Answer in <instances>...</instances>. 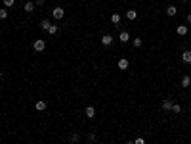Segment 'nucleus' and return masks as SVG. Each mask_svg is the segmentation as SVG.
Wrapping results in <instances>:
<instances>
[{
	"label": "nucleus",
	"mask_w": 191,
	"mask_h": 144,
	"mask_svg": "<svg viewBox=\"0 0 191 144\" xmlns=\"http://www.w3.org/2000/svg\"><path fill=\"white\" fill-rule=\"evenodd\" d=\"M78 140H80V135H78V133H71V142L77 144Z\"/></svg>",
	"instance_id": "16"
},
{
	"label": "nucleus",
	"mask_w": 191,
	"mask_h": 144,
	"mask_svg": "<svg viewBox=\"0 0 191 144\" xmlns=\"http://www.w3.org/2000/svg\"><path fill=\"white\" fill-rule=\"evenodd\" d=\"M6 17H8V12L2 8V10H0V19H6Z\"/></svg>",
	"instance_id": "22"
},
{
	"label": "nucleus",
	"mask_w": 191,
	"mask_h": 144,
	"mask_svg": "<svg viewBox=\"0 0 191 144\" xmlns=\"http://www.w3.org/2000/svg\"><path fill=\"white\" fill-rule=\"evenodd\" d=\"M101 44H103V46H111V44H113V37H111V35H103V37H101Z\"/></svg>",
	"instance_id": "3"
},
{
	"label": "nucleus",
	"mask_w": 191,
	"mask_h": 144,
	"mask_svg": "<svg viewBox=\"0 0 191 144\" xmlns=\"http://www.w3.org/2000/svg\"><path fill=\"white\" fill-rule=\"evenodd\" d=\"M118 38H120L122 42H128V41H130V35H128V31H122L120 35H118Z\"/></svg>",
	"instance_id": "14"
},
{
	"label": "nucleus",
	"mask_w": 191,
	"mask_h": 144,
	"mask_svg": "<svg viewBox=\"0 0 191 144\" xmlns=\"http://www.w3.org/2000/svg\"><path fill=\"white\" fill-rule=\"evenodd\" d=\"M117 65H118V69H122V71H124V69H128V65H130V62H128L126 58H120Z\"/></svg>",
	"instance_id": "5"
},
{
	"label": "nucleus",
	"mask_w": 191,
	"mask_h": 144,
	"mask_svg": "<svg viewBox=\"0 0 191 144\" xmlns=\"http://www.w3.org/2000/svg\"><path fill=\"white\" fill-rule=\"evenodd\" d=\"M172 100H163V102H161V108H163V110H166V112H168V110H172Z\"/></svg>",
	"instance_id": "7"
},
{
	"label": "nucleus",
	"mask_w": 191,
	"mask_h": 144,
	"mask_svg": "<svg viewBox=\"0 0 191 144\" xmlns=\"http://www.w3.org/2000/svg\"><path fill=\"white\" fill-rule=\"evenodd\" d=\"M40 144H44V142H40Z\"/></svg>",
	"instance_id": "31"
},
{
	"label": "nucleus",
	"mask_w": 191,
	"mask_h": 144,
	"mask_svg": "<svg viewBox=\"0 0 191 144\" xmlns=\"http://www.w3.org/2000/svg\"><path fill=\"white\" fill-rule=\"evenodd\" d=\"M182 62L183 64H191V50H183L182 52Z\"/></svg>",
	"instance_id": "4"
},
{
	"label": "nucleus",
	"mask_w": 191,
	"mask_h": 144,
	"mask_svg": "<svg viewBox=\"0 0 191 144\" xmlns=\"http://www.w3.org/2000/svg\"><path fill=\"white\" fill-rule=\"evenodd\" d=\"M0 79H2V71H0Z\"/></svg>",
	"instance_id": "29"
},
{
	"label": "nucleus",
	"mask_w": 191,
	"mask_h": 144,
	"mask_svg": "<svg viewBox=\"0 0 191 144\" xmlns=\"http://www.w3.org/2000/svg\"><path fill=\"white\" fill-rule=\"evenodd\" d=\"M134 144H145V138H141V136H140V138L134 140Z\"/></svg>",
	"instance_id": "23"
},
{
	"label": "nucleus",
	"mask_w": 191,
	"mask_h": 144,
	"mask_svg": "<svg viewBox=\"0 0 191 144\" xmlns=\"http://www.w3.org/2000/svg\"><path fill=\"white\" fill-rule=\"evenodd\" d=\"M172 112L174 113H180V112H182V106H180V104H172Z\"/></svg>",
	"instance_id": "18"
},
{
	"label": "nucleus",
	"mask_w": 191,
	"mask_h": 144,
	"mask_svg": "<svg viewBox=\"0 0 191 144\" xmlns=\"http://www.w3.org/2000/svg\"><path fill=\"white\" fill-rule=\"evenodd\" d=\"M132 44H134V48H140V46H141V38H134Z\"/></svg>",
	"instance_id": "20"
},
{
	"label": "nucleus",
	"mask_w": 191,
	"mask_h": 144,
	"mask_svg": "<svg viewBox=\"0 0 191 144\" xmlns=\"http://www.w3.org/2000/svg\"><path fill=\"white\" fill-rule=\"evenodd\" d=\"M88 140H90V142H94V140H96V133H90V135H88Z\"/></svg>",
	"instance_id": "24"
},
{
	"label": "nucleus",
	"mask_w": 191,
	"mask_h": 144,
	"mask_svg": "<svg viewBox=\"0 0 191 144\" xmlns=\"http://www.w3.org/2000/svg\"><path fill=\"white\" fill-rule=\"evenodd\" d=\"M136 17H138L136 10H128V12H126V19H130V21H134Z\"/></svg>",
	"instance_id": "10"
},
{
	"label": "nucleus",
	"mask_w": 191,
	"mask_h": 144,
	"mask_svg": "<svg viewBox=\"0 0 191 144\" xmlns=\"http://www.w3.org/2000/svg\"><path fill=\"white\" fill-rule=\"evenodd\" d=\"M35 110H37V112H44V110H46V102H44V100H38V102L35 104Z\"/></svg>",
	"instance_id": "9"
},
{
	"label": "nucleus",
	"mask_w": 191,
	"mask_h": 144,
	"mask_svg": "<svg viewBox=\"0 0 191 144\" xmlns=\"http://www.w3.org/2000/svg\"><path fill=\"white\" fill-rule=\"evenodd\" d=\"M111 21H113L115 25H118V23H120V15H118V14H113V15H111Z\"/></svg>",
	"instance_id": "17"
},
{
	"label": "nucleus",
	"mask_w": 191,
	"mask_h": 144,
	"mask_svg": "<svg viewBox=\"0 0 191 144\" xmlns=\"http://www.w3.org/2000/svg\"><path fill=\"white\" fill-rule=\"evenodd\" d=\"M100 144H105V142H100Z\"/></svg>",
	"instance_id": "30"
},
{
	"label": "nucleus",
	"mask_w": 191,
	"mask_h": 144,
	"mask_svg": "<svg viewBox=\"0 0 191 144\" xmlns=\"http://www.w3.org/2000/svg\"><path fill=\"white\" fill-rule=\"evenodd\" d=\"M189 85H191V77H189V75H183V77H182V87H189Z\"/></svg>",
	"instance_id": "12"
},
{
	"label": "nucleus",
	"mask_w": 191,
	"mask_h": 144,
	"mask_svg": "<svg viewBox=\"0 0 191 144\" xmlns=\"http://www.w3.org/2000/svg\"><path fill=\"white\" fill-rule=\"evenodd\" d=\"M126 144H134V140H128V142H126Z\"/></svg>",
	"instance_id": "28"
},
{
	"label": "nucleus",
	"mask_w": 191,
	"mask_h": 144,
	"mask_svg": "<svg viewBox=\"0 0 191 144\" xmlns=\"http://www.w3.org/2000/svg\"><path fill=\"white\" fill-rule=\"evenodd\" d=\"M50 21H48V19H42V21H40V29H42V31H46V33H48V29H50Z\"/></svg>",
	"instance_id": "11"
},
{
	"label": "nucleus",
	"mask_w": 191,
	"mask_h": 144,
	"mask_svg": "<svg viewBox=\"0 0 191 144\" xmlns=\"http://www.w3.org/2000/svg\"><path fill=\"white\" fill-rule=\"evenodd\" d=\"M84 115H86V117H90V119H92V117L96 115V108H94V106H88L86 110H84Z\"/></svg>",
	"instance_id": "6"
},
{
	"label": "nucleus",
	"mask_w": 191,
	"mask_h": 144,
	"mask_svg": "<svg viewBox=\"0 0 191 144\" xmlns=\"http://www.w3.org/2000/svg\"><path fill=\"white\" fill-rule=\"evenodd\" d=\"M187 23L191 25V14H187Z\"/></svg>",
	"instance_id": "26"
},
{
	"label": "nucleus",
	"mask_w": 191,
	"mask_h": 144,
	"mask_svg": "<svg viewBox=\"0 0 191 144\" xmlns=\"http://www.w3.org/2000/svg\"><path fill=\"white\" fill-rule=\"evenodd\" d=\"M52 15H54V19H57V21H59V19L65 17V10L61 8V6H55V8L52 10Z\"/></svg>",
	"instance_id": "1"
},
{
	"label": "nucleus",
	"mask_w": 191,
	"mask_h": 144,
	"mask_svg": "<svg viewBox=\"0 0 191 144\" xmlns=\"http://www.w3.org/2000/svg\"><path fill=\"white\" fill-rule=\"evenodd\" d=\"M35 2H37V6H42V4L46 2V0H35Z\"/></svg>",
	"instance_id": "25"
},
{
	"label": "nucleus",
	"mask_w": 191,
	"mask_h": 144,
	"mask_svg": "<svg viewBox=\"0 0 191 144\" xmlns=\"http://www.w3.org/2000/svg\"><path fill=\"white\" fill-rule=\"evenodd\" d=\"M33 10H35V2H33V0H29L27 4H25V12H33Z\"/></svg>",
	"instance_id": "15"
},
{
	"label": "nucleus",
	"mask_w": 191,
	"mask_h": 144,
	"mask_svg": "<svg viewBox=\"0 0 191 144\" xmlns=\"http://www.w3.org/2000/svg\"><path fill=\"white\" fill-rule=\"evenodd\" d=\"M48 33H50V35H55V33H57V25L52 23V25H50V29H48Z\"/></svg>",
	"instance_id": "19"
},
{
	"label": "nucleus",
	"mask_w": 191,
	"mask_h": 144,
	"mask_svg": "<svg viewBox=\"0 0 191 144\" xmlns=\"http://www.w3.org/2000/svg\"><path fill=\"white\" fill-rule=\"evenodd\" d=\"M33 48H35V50H37V52H42V50H44V48H46V42L42 41V38H37V41L33 42Z\"/></svg>",
	"instance_id": "2"
},
{
	"label": "nucleus",
	"mask_w": 191,
	"mask_h": 144,
	"mask_svg": "<svg viewBox=\"0 0 191 144\" xmlns=\"http://www.w3.org/2000/svg\"><path fill=\"white\" fill-rule=\"evenodd\" d=\"M14 4H15V0H4V6H6V8H12Z\"/></svg>",
	"instance_id": "21"
},
{
	"label": "nucleus",
	"mask_w": 191,
	"mask_h": 144,
	"mask_svg": "<svg viewBox=\"0 0 191 144\" xmlns=\"http://www.w3.org/2000/svg\"><path fill=\"white\" fill-rule=\"evenodd\" d=\"M166 14L170 15V17H174V15L178 14V10H176V6H168V8H166Z\"/></svg>",
	"instance_id": "13"
},
{
	"label": "nucleus",
	"mask_w": 191,
	"mask_h": 144,
	"mask_svg": "<svg viewBox=\"0 0 191 144\" xmlns=\"http://www.w3.org/2000/svg\"><path fill=\"white\" fill-rule=\"evenodd\" d=\"M176 33L180 35V37L187 35V25H178V27H176Z\"/></svg>",
	"instance_id": "8"
},
{
	"label": "nucleus",
	"mask_w": 191,
	"mask_h": 144,
	"mask_svg": "<svg viewBox=\"0 0 191 144\" xmlns=\"http://www.w3.org/2000/svg\"><path fill=\"white\" fill-rule=\"evenodd\" d=\"M180 2H182V4H187V0H180Z\"/></svg>",
	"instance_id": "27"
}]
</instances>
